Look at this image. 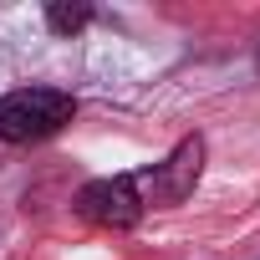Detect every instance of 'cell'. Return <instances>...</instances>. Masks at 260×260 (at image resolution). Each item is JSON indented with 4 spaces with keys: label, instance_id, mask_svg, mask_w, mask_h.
<instances>
[{
    "label": "cell",
    "instance_id": "cell-1",
    "mask_svg": "<svg viewBox=\"0 0 260 260\" xmlns=\"http://www.w3.org/2000/svg\"><path fill=\"white\" fill-rule=\"evenodd\" d=\"M77 102L72 92H56V87H21L11 97H0V138L6 143H41L51 133L72 122Z\"/></svg>",
    "mask_w": 260,
    "mask_h": 260
},
{
    "label": "cell",
    "instance_id": "cell-2",
    "mask_svg": "<svg viewBox=\"0 0 260 260\" xmlns=\"http://www.w3.org/2000/svg\"><path fill=\"white\" fill-rule=\"evenodd\" d=\"M77 214L102 224V230H133L138 214H143V194H138V179H92L82 194H77Z\"/></svg>",
    "mask_w": 260,
    "mask_h": 260
},
{
    "label": "cell",
    "instance_id": "cell-3",
    "mask_svg": "<svg viewBox=\"0 0 260 260\" xmlns=\"http://www.w3.org/2000/svg\"><path fill=\"white\" fill-rule=\"evenodd\" d=\"M199 164H204V143H199V138H184V143H179L158 169H148V174H143V184H148V194H153L158 204H179V199L194 189Z\"/></svg>",
    "mask_w": 260,
    "mask_h": 260
},
{
    "label": "cell",
    "instance_id": "cell-4",
    "mask_svg": "<svg viewBox=\"0 0 260 260\" xmlns=\"http://www.w3.org/2000/svg\"><path fill=\"white\" fill-rule=\"evenodd\" d=\"M46 21H51V31L72 36V31H82V26L92 21V11H87V6H51V11H46Z\"/></svg>",
    "mask_w": 260,
    "mask_h": 260
}]
</instances>
